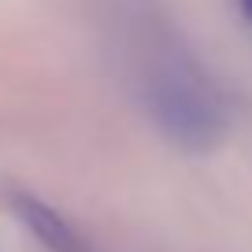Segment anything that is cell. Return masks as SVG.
<instances>
[{"instance_id":"6da1fadb","label":"cell","mask_w":252,"mask_h":252,"mask_svg":"<svg viewBox=\"0 0 252 252\" xmlns=\"http://www.w3.org/2000/svg\"><path fill=\"white\" fill-rule=\"evenodd\" d=\"M149 111L182 149H212L226 130V111L215 86L189 60L167 56L149 74Z\"/></svg>"},{"instance_id":"7a4b0ae2","label":"cell","mask_w":252,"mask_h":252,"mask_svg":"<svg viewBox=\"0 0 252 252\" xmlns=\"http://www.w3.org/2000/svg\"><path fill=\"white\" fill-rule=\"evenodd\" d=\"M19 219L30 226V234L45 245L48 252H89V245L82 241V234L63 219L60 212H52L48 204H41L37 197H15Z\"/></svg>"},{"instance_id":"3957f363","label":"cell","mask_w":252,"mask_h":252,"mask_svg":"<svg viewBox=\"0 0 252 252\" xmlns=\"http://www.w3.org/2000/svg\"><path fill=\"white\" fill-rule=\"evenodd\" d=\"M237 8H241L245 19H252V0H237Z\"/></svg>"}]
</instances>
